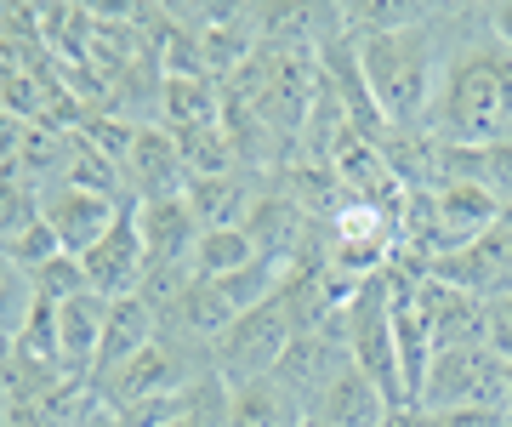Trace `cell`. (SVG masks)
Masks as SVG:
<instances>
[{"instance_id":"obj_23","label":"cell","mask_w":512,"mask_h":427,"mask_svg":"<svg viewBox=\"0 0 512 427\" xmlns=\"http://www.w3.org/2000/svg\"><path fill=\"white\" fill-rule=\"evenodd\" d=\"M285 262H268V257H256V262H245L239 274H228V279H217L222 285V297L234 302V314H245V308H262V302H274L279 291H285Z\"/></svg>"},{"instance_id":"obj_26","label":"cell","mask_w":512,"mask_h":427,"mask_svg":"<svg viewBox=\"0 0 512 427\" xmlns=\"http://www.w3.org/2000/svg\"><path fill=\"white\" fill-rule=\"evenodd\" d=\"M12 342H18L23 359H35V365H52V371H57V302L40 297L35 314L23 319V331L12 336Z\"/></svg>"},{"instance_id":"obj_13","label":"cell","mask_w":512,"mask_h":427,"mask_svg":"<svg viewBox=\"0 0 512 427\" xmlns=\"http://www.w3.org/2000/svg\"><path fill=\"white\" fill-rule=\"evenodd\" d=\"M234 302L222 297V285L217 279H188L183 285V297L171 302L160 314V331H171V336H183V342H194V348H217V336L234 325Z\"/></svg>"},{"instance_id":"obj_2","label":"cell","mask_w":512,"mask_h":427,"mask_svg":"<svg viewBox=\"0 0 512 427\" xmlns=\"http://www.w3.org/2000/svg\"><path fill=\"white\" fill-rule=\"evenodd\" d=\"M353 46H359L370 103L382 109L387 131H427L444 75V46L433 18L416 23V29H393V35H365Z\"/></svg>"},{"instance_id":"obj_3","label":"cell","mask_w":512,"mask_h":427,"mask_svg":"<svg viewBox=\"0 0 512 427\" xmlns=\"http://www.w3.org/2000/svg\"><path fill=\"white\" fill-rule=\"evenodd\" d=\"M200 376H211V348H194V342H183V336L160 331L154 342H148L131 365H120V371L109 376V382H97V399L120 416V410L131 405H148V399H171V393H188Z\"/></svg>"},{"instance_id":"obj_16","label":"cell","mask_w":512,"mask_h":427,"mask_svg":"<svg viewBox=\"0 0 512 427\" xmlns=\"http://www.w3.org/2000/svg\"><path fill=\"white\" fill-rule=\"evenodd\" d=\"M256 194H262V177H251V171H222V177H194L183 200L200 217V228H245Z\"/></svg>"},{"instance_id":"obj_35","label":"cell","mask_w":512,"mask_h":427,"mask_svg":"<svg viewBox=\"0 0 512 427\" xmlns=\"http://www.w3.org/2000/svg\"><path fill=\"white\" fill-rule=\"evenodd\" d=\"M501 228H507V234H512V200L501 205Z\"/></svg>"},{"instance_id":"obj_15","label":"cell","mask_w":512,"mask_h":427,"mask_svg":"<svg viewBox=\"0 0 512 427\" xmlns=\"http://www.w3.org/2000/svg\"><path fill=\"white\" fill-rule=\"evenodd\" d=\"M154 336H160V314H154L143 297L109 302V325H103V348H97V365H92V388L97 382H109L120 365H131Z\"/></svg>"},{"instance_id":"obj_27","label":"cell","mask_w":512,"mask_h":427,"mask_svg":"<svg viewBox=\"0 0 512 427\" xmlns=\"http://www.w3.org/2000/svg\"><path fill=\"white\" fill-rule=\"evenodd\" d=\"M35 291L46 302H57V308H63V302H74V297H86V291H92V285H86V262L69 257V251H63V257H52L46 268H35Z\"/></svg>"},{"instance_id":"obj_30","label":"cell","mask_w":512,"mask_h":427,"mask_svg":"<svg viewBox=\"0 0 512 427\" xmlns=\"http://www.w3.org/2000/svg\"><path fill=\"white\" fill-rule=\"evenodd\" d=\"M427 427H507V416L501 410H427Z\"/></svg>"},{"instance_id":"obj_18","label":"cell","mask_w":512,"mask_h":427,"mask_svg":"<svg viewBox=\"0 0 512 427\" xmlns=\"http://www.w3.org/2000/svg\"><path fill=\"white\" fill-rule=\"evenodd\" d=\"M308 422H313L308 405L279 376L234 382V393H228V427H308Z\"/></svg>"},{"instance_id":"obj_33","label":"cell","mask_w":512,"mask_h":427,"mask_svg":"<svg viewBox=\"0 0 512 427\" xmlns=\"http://www.w3.org/2000/svg\"><path fill=\"white\" fill-rule=\"evenodd\" d=\"M80 427H120V416H114V410L103 405V399H97V405L86 410V416H80Z\"/></svg>"},{"instance_id":"obj_28","label":"cell","mask_w":512,"mask_h":427,"mask_svg":"<svg viewBox=\"0 0 512 427\" xmlns=\"http://www.w3.org/2000/svg\"><path fill=\"white\" fill-rule=\"evenodd\" d=\"M0 251H6L12 262H18V268H29V274H35V268H46L52 257H63V240H57L52 223L40 217V223H29V228L18 234V240H12V245H0Z\"/></svg>"},{"instance_id":"obj_22","label":"cell","mask_w":512,"mask_h":427,"mask_svg":"<svg viewBox=\"0 0 512 427\" xmlns=\"http://www.w3.org/2000/svg\"><path fill=\"white\" fill-rule=\"evenodd\" d=\"M427 18H433V6H410V0H359V6H342V23H348L353 40L416 29V23H427Z\"/></svg>"},{"instance_id":"obj_37","label":"cell","mask_w":512,"mask_h":427,"mask_svg":"<svg viewBox=\"0 0 512 427\" xmlns=\"http://www.w3.org/2000/svg\"><path fill=\"white\" fill-rule=\"evenodd\" d=\"M507 427H512V422H507Z\"/></svg>"},{"instance_id":"obj_8","label":"cell","mask_w":512,"mask_h":427,"mask_svg":"<svg viewBox=\"0 0 512 427\" xmlns=\"http://www.w3.org/2000/svg\"><path fill=\"white\" fill-rule=\"evenodd\" d=\"M313 228H319V217L296 200L291 188H279V183H262V194H256V205H251V217H245V234H251L256 257L285 262V268L308 251Z\"/></svg>"},{"instance_id":"obj_25","label":"cell","mask_w":512,"mask_h":427,"mask_svg":"<svg viewBox=\"0 0 512 427\" xmlns=\"http://www.w3.org/2000/svg\"><path fill=\"white\" fill-rule=\"evenodd\" d=\"M29 223H40V188L18 171H0V245H12Z\"/></svg>"},{"instance_id":"obj_11","label":"cell","mask_w":512,"mask_h":427,"mask_svg":"<svg viewBox=\"0 0 512 427\" xmlns=\"http://www.w3.org/2000/svg\"><path fill=\"white\" fill-rule=\"evenodd\" d=\"M86 285H92L97 297H137V285L148 274V251H143V234H137V205H126V217L103 234V240L86 251Z\"/></svg>"},{"instance_id":"obj_10","label":"cell","mask_w":512,"mask_h":427,"mask_svg":"<svg viewBox=\"0 0 512 427\" xmlns=\"http://www.w3.org/2000/svg\"><path fill=\"white\" fill-rule=\"evenodd\" d=\"M131 200H109V194H92V188H69L57 183L40 194V217L52 223V234L63 240V251L69 257H86L103 234H109L120 217H126Z\"/></svg>"},{"instance_id":"obj_36","label":"cell","mask_w":512,"mask_h":427,"mask_svg":"<svg viewBox=\"0 0 512 427\" xmlns=\"http://www.w3.org/2000/svg\"><path fill=\"white\" fill-rule=\"evenodd\" d=\"M308 427H325V422H308Z\"/></svg>"},{"instance_id":"obj_9","label":"cell","mask_w":512,"mask_h":427,"mask_svg":"<svg viewBox=\"0 0 512 427\" xmlns=\"http://www.w3.org/2000/svg\"><path fill=\"white\" fill-rule=\"evenodd\" d=\"M427 274L444 279V285H456V291H467V297H478V302L507 297L512 291V234L495 223L490 234H478L473 245H461L450 257L427 262Z\"/></svg>"},{"instance_id":"obj_7","label":"cell","mask_w":512,"mask_h":427,"mask_svg":"<svg viewBox=\"0 0 512 427\" xmlns=\"http://www.w3.org/2000/svg\"><path fill=\"white\" fill-rule=\"evenodd\" d=\"M120 183H126L131 205L188 194V166H183V154H177V137H171L160 120H154V126H137L126 160H120Z\"/></svg>"},{"instance_id":"obj_17","label":"cell","mask_w":512,"mask_h":427,"mask_svg":"<svg viewBox=\"0 0 512 427\" xmlns=\"http://www.w3.org/2000/svg\"><path fill=\"white\" fill-rule=\"evenodd\" d=\"M387 410H393L387 393L376 388L359 365H348V371L313 399V422H325V427H382Z\"/></svg>"},{"instance_id":"obj_1","label":"cell","mask_w":512,"mask_h":427,"mask_svg":"<svg viewBox=\"0 0 512 427\" xmlns=\"http://www.w3.org/2000/svg\"><path fill=\"white\" fill-rule=\"evenodd\" d=\"M444 75L427 137L450 149L512 143V52L490 35V6H433Z\"/></svg>"},{"instance_id":"obj_5","label":"cell","mask_w":512,"mask_h":427,"mask_svg":"<svg viewBox=\"0 0 512 427\" xmlns=\"http://www.w3.org/2000/svg\"><path fill=\"white\" fill-rule=\"evenodd\" d=\"M416 405L427 410H501L507 416V365L490 348H439L421 376Z\"/></svg>"},{"instance_id":"obj_4","label":"cell","mask_w":512,"mask_h":427,"mask_svg":"<svg viewBox=\"0 0 512 427\" xmlns=\"http://www.w3.org/2000/svg\"><path fill=\"white\" fill-rule=\"evenodd\" d=\"M348 353L353 365L387 393V405H416L404 388V359H399V336H393V297H387L382 274L359 285V297L348 302Z\"/></svg>"},{"instance_id":"obj_12","label":"cell","mask_w":512,"mask_h":427,"mask_svg":"<svg viewBox=\"0 0 512 427\" xmlns=\"http://www.w3.org/2000/svg\"><path fill=\"white\" fill-rule=\"evenodd\" d=\"M103 325H109V297H97V291L57 308V371L69 376V382H92Z\"/></svg>"},{"instance_id":"obj_19","label":"cell","mask_w":512,"mask_h":427,"mask_svg":"<svg viewBox=\"0 0 512 427\" xmlns=\"http://www.w3.org/2000/svg\"><path fill=\"white\" fill-rule=\"evenodd\" d=\"M97 405L92 382H52V388L29 393V399H12L0 405V427H80V416Z\"/></svg>"},{"instance_id":"obj_20","label":"cell","mask_w":512,"mask_h":427,"mask_svg":"<svg viewBox=\"0 0 512 427\" xmlns=\"http://www.w3.org/2000/svg\"><path fill=\"white\" fill-rule=\"evenodd\" d=\"M160 126L165 131H217L222 126V86L211 75L160 80Z\"/></svg>"},{"instance_id":"obj_34","label":"cell","mask_w":512,"mask_h":427,"mask_svg":"<svg viewBox=\"0 0 512 427\" xmlns=\"http://www.w3.org/2000/svg\"><path fill=\"white\" fill-rule=\"evenodd\" d=\"M12 353H18V342H12V336L0 331V371H6V359H12Z\"/></svg>"},{"instance_id":"obj_32","label":"cell","mask_w":512,"mask_h":427,"mask_svg":"<svg viewBox=\"0 0 512 427\" xmlns=\"http://www.w3.org/2000/svg\"><path fill=\"white\" fill-rule=\"evenodd\" d=\"M490 331H507V336H512V291L490 302Z\"/></svg>"},{"instance_id":"obj_31","label":"cell","mask_w":512,"mask_h":427,"mask_svg":"<svg viewBox=\"0 0 512 427\" xmlns=\"http://www.w3.org/2000/svg\"><path fill=\"white\" fill-rule=\"evenodd\" d=\"M490 35L501 40L512 52V0H501V6H490Z\"/></svg>"},{"instance_id":"obj_6","label":"cell","mask_w":512,"mask_h":427,"mask_svg":"<svg viewBox=\"0 0 512 427\" xmlns=\"http://www.w3.org/2000/svg\"><path fill=\"white\" fill-rule=\"evenodd\" d=\"M291 314H285V302H262V308H245V314L217 336V348H211V371L234 388V382H256V376H274L285 348H291Z\"/></svg>"},{"instance_id":"obj_14","label":"cell","mask_w":512,"mask_h":427,"mask_svg":"<svg viewBox=\"0 0 512 427\" xmlns=\"http://www.w3.org/2000/svg\"><path fill=\"white\" fill-rule=\"evenodd\" d=\"M137 234H143V251L148 262H188L194 268V245H200V217L188 211L183 194L171 200H148L137 205Z\"/></svg>"},{"instance_id":"obj_29","label":"cell","mask_w":512,"mask_h":427,"mask_svg":"<svg viewBox=\"0 0 512 427\" xmlns=\"http://www.w3.org/2000/svg\"><path fill=\"white\" fill-rule=\"evenodd\" d=\"M478 183L490 188L495 200H512V143H495V149H478Z\"/></svg>"},{"instance_id":"obj_24","label":"cell","mask_w":512,"mask_h":427,"mask_svg":"<svg viewBox=\"0 0 512 427\" xmlns=\"http://www.w3.org/2000/svg\"><path fill=\"white\" fill-rule=\"evenodd\" d=\"M35 302H40L35 274H29V268H18V262L0 251V331L18 336V331H23V319L35 314Z\"/></svg>"},{"instance_id":"obj_21","label":"cell","mask_w":512,"mask_h":427,"mask_svg":"<svg viewBox=\"0 0 512 427\" xmlns=\"http://www.w3.org/2000/svg\"><path fill=\"white\" fill-rule=\"evenodd\" d=\"M245 262H256V245L245 228H205L200 245H194V274L200 279H228Z\"/></svg>"}]
</instances>
